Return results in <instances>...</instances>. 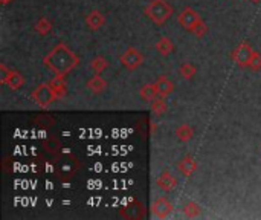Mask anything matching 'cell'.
Wrapping results in <instances>:
<instances>
[{
  "label": "cell",
  "mask_w": 261,
  "mask_h": 220,
  "mask_svg": "<svg viewBox=\"0 0 261 220\" xmlns=\"http://www.w3.org/2000/svg\"><path fill=\"white\" fill-rule=\"evenodd\" d=\"M43 63L55 75H64L66 77L69 72H72L80 64V58L66 43H58L43 58Z\"/></svg>",
  "instance_id": "6da1fadb"
},
{
  "label": "cell",
  "mask_w": 261,
  "mask_h": 220,
  "mask_svg": "<svg viewBox=\"0 0 261 220\" xmlns=\"http://www.w3.org/2000/svg\"><path fill=\"white\" fill-rule=\"evenodd\" d=\"M144 12L147 14V17H148L153 23H156V25H164V23L171 17V14L174 12V9H173L171 5H168L167 0H151V2L145 6Z\"/></svg>",
  "instance_id": "7a4b0ae2"
},
{
  "label": "cell",
  "mask_w": 261,
  "mask_h": 220,
  "mask_svg": "<svg viewBox=\"0 0 261 220\" xmlns=\"http://www.w3.org/2000/svg\"><path fill=\"white\" fill-rule=\"evenodd\" d=\"M32 101L38 106V107H41V109H47L55 100H57V95H55V92L52 90V87H50V84L49 83H41V84H38L34 90H32Z\"/></svg>",
  "instance_id": "3957f363"
},
{
  "label": "cell",
  "mask_w": 261,
  "mask_h": 220,
  "mask_svg": "<svg viewBox=\"0 0 261 220\" xmlns=\"http://www.w3.org/2000/svg\"><path fill=\"white\" fill-rule=\"evenodd\" d=\"M200 20H202L200 14H199L196 9H193L191 6L184 8V9L180 11V14L177 15L179 25H180L185 31H190V32L194 29V26H196Z\"/></svg>",
  "instance_id": "277c9868"
},
{
  "label": "cell",
  "mask_w": 261,
  "mask_h": 220,
  "mask_svg": "<svg viewBox=\"0 0 261 220\" xmlns=\"http://www.w3.org/2000/svg\"><path fill=\"white\" fill-rule=\"evenodd\" d=\"M119 61L128 70H135V69H138L144 63V55L136 47H127L124 51V54L119 57Z\"/></svg>",
  "instance_id": "5b68a950"
},
{
  "label": "cell",
  "mask_w": 261,
  "mask_h": 220,
  "mask_svg": "<svg viewBox=\"0 0 261 220\" xmlns=\"http://www.w3.org/2000/svg\"><path fill=\"white\" fill-rule=\"evenodd\" d=\"M254 47L248 43V41H242L231 54V58L239 64V66H248L249 60L254 55Z\"/></svg>",
  "instance_id": "8992f818"
},
{
  "label": "cell",
  "mask_w": 261,
  "mask_h": 220,
  "mask_svg": "<svg viewBox=\"0 0 261 220\" xmlns=\"http://www.w3.org/2000/svg\"><path fill=\"white\" fill-rule=\"evenodd\" d=\"M150 210H151V214H153L156 219H167V217L173 213L174 207H173V204H171L167 198L161 196V198H158L156 201H153Z\"/></svg>",
  "instance_id": "52a82bcc"
},
{
  "label": "cell",
  "mask_w": 261,
  "mask_h": 220,
  "mask_svg": "<svg viewBox=\"0 0 261 220\" xmlns=\"http://www.w3.org/2000/svg\"><path fill=\"white\" fill-rule=\"evenodd\" d=\"M156 184H158V187H159L161 190H164V191H167V193L176 190L177 185H179L177 178H176L174 175H171L168 170H164V172L158 176Z\"/></svg>",
  "instance_id": "ba28073f"
},
{
  "label": "cell",
  "mask_w": 261,
  "mask_h": 220,
  "mask_svg": "<svg viewBox=\"0 0 261 220\" xmlns=\"http://www.w3.org/2000/svg\"><path fill=\"white\" fill-rule=\"evenodd\" d=\"M177 170H179L180 175H184V176H187V178H191V176L196 173V170H197V161H196L191 155H185V156L179 161Z\"/></svg>",
  "instance_id": "9c48e42d"
},
{
  "label": "cell",
  "mask_w": 261,
  "mask_h": 220,
  "mask_svg": "<svg viewBox=\"0 0 261 220\" xmlns=\"http://www.w3.org/2000/svg\"><path fill=\"white\" fill-rule=\"evenodd\" d=\"M86 25L92 29V31H96L99 28H102L106 25V15L98 11V9H93L90 11L87 15H86Z\"/></svg>",
  "instance_id": "30bf717a"
},
{
  "label": "cell",
  "mask_w": 261,
  "mask_h": 220,
  "mask_svg": "<svg viewBox=\"0 0 261 220\" xmlns=\"http://www.w3.org/2000/svg\"><path fill=\"white\" fill-rule=\"evenodd\" d=\"M49 84H50L52 90L55 92L57 100L66 96V93H67V83H66L64 75H55V77L49 81Z\"/></svg>",
  "instance_id": "8fae6325"
},
{
  "label": "cell",
  "mask_w": 261,
  "mask_h": 220,
  "mask_svg": "<svg viewBox=\"0 0 261 220\" xmlns=\"http://www.w3.org/2000/svg\"><path fill=\"white\" fill-rule=\"evenodd\" d=\"M87 87L92 93L98 95L102 93L107 89V81L101 77V74H95L89 81H87Z\"/></svg>",
  "instance_id": "7c38bea8"
},
{
  "label": "cell",
  "mask_w": 261,
  "mask_h": 220,
  "mask_svg": "<svg viewBox=\"0 0 261 220\" xmlns=\"http://www.w3.org/2000/svg\"><path fill=\"white\" fill-rule=\"evenodd\" d=\"M156 87H158V93L161 96H168L173 90H174V83L165 77V75H161L158 80H156Z\"/></svg>",
  "instance_id": "4fadbf2b"
},
{
  "label": "cell",
  "mask_w": 261,
  "mask_h": 220,
  "mask_svg": "<svg viewBox=\"0 0 261 220\" xmlns=\"http://www.w3.org/2000/svg\"><path fill=\"white\" fill-rule=\"evenodd\" d=\"M156 51H158L162 57H167V55H170V54L174 51V43H173L168 37H161V38L156 41Z\"/></svg>",
  "instance_id": "5bb4252c"
},
{
  "label": "cell",
  "mask_w": 261,
  "mask_h": 220,
  "mask_svg": "<svg viewBox=\"0 0 261 220\" xmlns=\"http://www.w3.org/2000/svg\"><path fill=\"white\" fill-rule=\"evenodd\" d=\"M11 90H18L23 84H24V77L18 72V70H11L6 83H5Z\"/></svg>",
  "instance_id": "9a60e30c"
},
{
  "label": "cell",
  "mask_w": 261,
  "mask_h": 220,
  "mask_svg": "<svg viewBox=\"0 0 261 220\" xmlns=\"http://www.w3.org/2000/svg\"><path fill=\"white\" fill-rule=\"evenodd\" d=\"M158 95H159V93H158L156 83H147V84H144V86L139 89V96H141L144 101H153Z\"/></svg>",
  "instance_id": "2e32d148"
},
{
  "label": "cell",
  "mask_w": 261,
  "mask_h": 220,
  "mask_svg": "<svg viewBox=\"0 0 261 220\" xmlns=\"http://www.w3.org/2000/svg\"><path fill=\"white\" fill-rule=\"evenodd\" d=\"M174 135H176V138H177L179 141L188 142V141H191L193 136H194V129H193L190 124H180V126L176 129Z\"/></svg>",
  "instance_id": "e0dca14e"
},
{
  "label": "cell",
  "mask_w": 261,
  "mask_h": 220,
  "mask_svg": "<svg viewBox=\"0 0 261 220\" xmlns=\"http://www.w3.org/2000/svg\"><path fill=\"white\" fill-rule=\"evenodd\" d=\"M182 213L188 217V219H194V217H199L200 213H202V208L197 202L194 201H190L187 202L184 207H182Z\"/></svg>",
  "instance_id": "ac0fdd59"
},
{
  "label": "cell",
  "mask_w": 261,
  "mask_h": 220,
  "mask_svg": "<svg viewBox=\"0 0 261 220\" xmlns=\"http://www.w3.org/2000/svg\"><path fill=\"white\" fill-rule=\"evenodd\" d=\"M43 149L46 150V152H49L50 155H57L58 152H61V142L58 141V138H55V136H49V138H46L44 141H43Z\"/></svg>",
  "instance_id": "d6986e66"
},
{
  "label": "cell",
  "mask_w": 261,
  "mask_h": 220,
  "mask_svg": "<svg viewBox=\"0 0 261 220\" xmlns=\"http://www.w3.org/2000/svg\"><path fill=\"white\" fill-rule=\"evenodd\" d=\"M168 109V104L165 101V96L158 95L153 101H151V112L154 115H164Z\"/></svg>",
  "instance_id": "ffe728a7"
},
{
  "label": "cell",
  "mask_w": 261,
  "mask_h": 220,
  "mask_svg": "<svg viewBox=\"0 0 261 220\" xmlns=\"http://www.w3.org/2000/svg\"><path fill=\"white\" fill-rule=\"evenodd\" d=\"M34 29H35V32H38L40 35H46V34H49L50 29H52V21H50L49 18H46V17H40V18L35 21Z\"/></svg>",
  "instance_id": "44dd1931"
},
{
  "label": "cell",
  "mask_w": 261,
  "mask_h": 220,
  "mask_svg": "<svg viewBox=\"0 0 261 220\" xmlns=\"http://www.w3.org/2000/svg\"><path fill=\"white\" fill-rule=\"evenodd\" d=\"M90 67H92V70H93L95 74H102V72L109 67V61H107L106 57L98 55V57H95V58L90 61Z\"/></svg>",
  "instance_id": "7402d4cb"
},
{
  "label": "cell",
  "mask_w": 261,
  "mask_h": 220,
  "mask_svg": "<svg viewBox=\"0 0 261 220\" xmlns=\"http://www.w3.org/2000/svg\"><path fill=\"white\" fill-rule=\"evenodd\" d=\"M196 72H197V69H196V66H194L193 63H184V64H180V67H179V74H180L185 80L194 78Z\"/></svg>",
  "instance_id": "603a6c76"
},
{
  "label": "cell",
  "mask_w": 261,
  "mask_h": 220,
  "mask_svg": "<svg viewBox=\"0 0 261 220\" xmlns=\"http://www.w3.org/2000/svg\"><path fill=\"white\" fill-rule=\"evenodd\" d=\"M142 205L138 202V201H135V202H130L128 205H125L121 211H130L132 214H130V217L128 219H139V217H142L144 216V213L142 211H139L138 213V208H141Z\"/></svg>",
  "instance_id": "cb8c5ba5"
},
{
  "label": "cell",
  "mask_w": 261,
  "mask_h": 220,
  "mask_svg": "<svg viewBox=\"0 0 261 220\" xmlns=\"http://www.w3.org/2000/svg\"><path fill=\"white\" fill-rule=\"evenodd\" d=\"M197 38H202V37H205L206 34H208V25L203 21V20H200L196 26H194V29L191 31Z\"/></svg>",
  "instance_id": "d4e9b609"
},
{
  "label": "cell",
  "mask_w": 261,
  "mask_h": 220,
  "mask_svg": "<svg viewBox=\"0 0 261 220\" xmlns=\"http://www.w3.org/2000/svg\"><path fill=\"white\" fill-rule=\"evenodd\" d=\"M248 67H249V69H252V70H255V72L261 69V54H258L257 51L254 52L252 58L249 60V63H248Z\"/></svg>",
  "instance_id": "484cf974"
},
{
  "label": "cell",
  "mask_w": 261,
  "mask_h": 220,
  "mask_svg": "<svg viewBox=\"0 0 261 220\" xmlns=\"http://www.w3.org/2000/svg\"><path fill=\"white\" fill-rule=\"evenodd\" d=\"M11 70H12V69H9L6 64H0V81H2L3 84L6 83V80H8V77H9Z\"/></svg>",
  "instance_id": "4316f807"
},
{
  "label": "cell",
  "mask_w": 261,
  "mask_h": 220,
  "mask_svg": "<svg viewBox=\"0 0 261 220\" xmlns=\"http://www.w3.org/2000/svg\"><path fill=\"white\" fill-rule=\"evenodd\" d=\"M150 132H151V133L156 132V123H154V121H150Z\"/></svg>",
  "instance_id": "83f0119b"
},
{
  "label": "cell",
  "mask_w": 261,
  "mask_h": 220,
  "mask_svg": "<svg viewBox=\"0 0 261 220\" xmlns=\"http://www.w3.org/2000/svg\"><path fill=\"white\" fill-rule=\"evenodd\" d=\"M9 2H11V0H2V3H3V5H6V3H9Z\"/></svg>",
  "instance_id": "f1b7e54d"
},
{
  "label": "cell",
  "mask_w": 261,
  "mask_h": 220,
  "mask_svg": "<svg viewBox=\"0 0 261 220\" xmlns=\"http://www.w3.org/2000/svg\"><path fill=\"white\" fill-rule=\"evenodd\" d=\"M251 2H252V3H260L261 0H251Z\"/></svg>",
  "instance_id": "f546056e"
}]
</instances>
